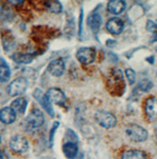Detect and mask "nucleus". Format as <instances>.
Returning <instances> with one entry per match:
<instances>
[{
  "mask_svg": "<svg viewBox=\"0 0 157 159\" xmlns=\"http://www.w3.org/2000/svg\"><path fill=\"white\" fill-rule=\"evenodd\" d=\"M126 136L133 142L141 143L145 142L148 137V132L145 127L136 124H131L125 129Z\"/></svg>",
  "mask_w": 157,
  "mask_h": 159,
  "instance_id": "1",
  "label": "nucleus"
},
{
  "mask_svg": "<svg viewBox=\"0 0 157 159\" xmlns=\"http://www.w3.org/2000/svg\"><path fill=\"white\" fill-rule=\"evenodd\" d=\"M95 119L100 126L105 129H111L117 124L116 116L113 113L106 110L97 111L95 115Z\"/></svg>",
  "mask_w": 157,
  "mask_h": 159,
  "instance_id": "2",
  "label": "nucleus"
},
{
  "mask_svg": "<svg viewBox=\"0 0 157 159\" xmlns=\"http://www.w3.org/2000/svg\"><path fill=\"white\" fill-rule=\"evenodd\" d=\"M75 57L82 65H90L96 57V50L93 47H83L76 51Z\"/></svg>",
  "mask_w": 157,
  "mask_h": 159,
  "instance_id": "3",
  "label": "nucleus"
},
{
  "mask_svg": "<svg viewBox=\"0 0 157 159\" xmlns=\"http://www.w3.org/2000/svg\"><path fill=\"white\" fill-rule=\"evenodd\" d=\"M25 123L27 126L32 129L41 127L45 123V116L43 112L38 108H33L27 115L25 118Z\"/></svg>",
  "mask_w": 157,
  "mask_h": 159,
  "instance_id": "4",
  "label": "nucleus"
},
{
  "mask_svg": "<svg viewBox=\"0 0 157 159\" xmlns=\"http://www.w3.org/2000/svg\"><path fill=\"white\" fill-rule=\"evenodd\" d=\"M28 86V82L24 77H18L12 82L7 86V93L11 97H17L20 95H23L26 91Z\"/></svg>",
  "mask_w": 157,
  "mask_h": 159,
  "instance_id": "5",
  "label": "nucleus"
},
{
  "mask_svg": "<svg viewBox=\"0 0 157 159\" xmlns=\"http://www.w3.org/2000/svg\"><path fill=\"white\" fill-rule=\"evenodd\" d=\"M33 97L51 117L55 116V111H54L53 106H52V102L50 101L47 94H45L42 90L36 88L33 93Z\"/></svg>",
  "mask_w": 157,
  "mask_h": 159,
  "instance_id": "6",
  "label": "nucleus"
},
{
  "mask_svg": "<svg viewBox=\"0 0 157 159\" xmlns=\"http://www.w3.org/2000/svg\"><path fill=\"white\" fill-rule=\"evenodd\" d=\"M9 147L15 153L17 154L25 153L29 147L28 140L21 135H14L9 140Z\"/></svg>",
  "mask_w": 157,
  "mask_h": 159,
  "instance_id": "7",
  "label": "nucleus"
},
{
  "mask_svg": "<svg viewBox=\"0 0 157 159\" xmlns=\"http://www.w3.org/2000/svg\"><path fill=\"white\" fill-rule=\"evenodd\" d=\"M145 116L151 122L157 121V98L151 97L145 101Z\"/></svg>",
  "mask_w": 157,
  "mask_h": 159,
  "instance_id": "8",
  "label": "nucleus"
},
{
  "mask_svg": "<svg viewBox=\"0 0 157 159\" xmlns=\"http://www.w3.org/2000/svg\"><path fill=\"white\" fill-rule=\"evenodd\" d=\"M47 96L48 97L50 101L56 105L62 106L66 101V96L65 92L57 87H50L47 92Z\"/></svg>",
  "mask_w": 157,
  "mask_h": 159,
  "instance_id": "9",
  "label": "nucleus"
},
{
  "mask_svg": "<svg viewBox=\"0 0 157 159\" xmlns=\"http://www.w3.org/2000/svg\"><path fill=\"white\" fill-rule=\"evenodd\" d=\"M65 61L62 58L54 59L47 66L48 73L55 77H60L61 75H63L65 72Z\"/></svg>",
  "mask_w": 157,
  "mask_h": 159,
  "instance_id": "10",
  "label": "nucleus"
},
{
  "mask_svg": "<svg viewBox=\"0 0 157 159\" xmlns=\"http://www.w3.org/2000/svg\"><path fill=\"white\" fill-rule=\"evenodd\" d=\"M105 28L110 34L117 36V35H120L123 31L124 24L123 20L119 17H112L106 22Z\"/></svg>",
  "mask_w": 157,
  "mask_h": 159,
  "instance_id": "11",
  "label": "nucleus"
},
{
  "mask_svg": "<svg viewBox=\"0 0 157 159\" xmlns=\"http://www.w3.org/2000/svg\"><path fill=\"white\" fill-rule=\"evenodd\" d=\"M86 24L90 28V30L92 31V33H94L95 35H97V33L100 30L101 25H102V17L97 13H92L91 15L88 16V17L86 19Z\"/></svg>",
  "mask_w": 157,
  "mask_h": 159,
  "instance_id": "12",
  "label": "nucleus"
},
{
  "mask_svg": "<svg viewBox=\"0 0 157 159\" xmlns=\"http://www.w3.org/2000/svg\"><path fill=\"white\" fill-rule=\"evenodd\" d=\"M0 119L5 125L13 124L16 119V113L11 107H5L0 111Z\"/></svg>",
  "mask_w": 157,
  "mask_h": 159,
  "instance_id": "13",
  "label": "nucleus"
},
{
  "mask_svg": "<svg viewBox=\"0 0 157 159\" xmlns=\"http://www.w3.org/2000/svg\"><path fill=\"white\" fill-rule=\"evenodd\" d=\"M106 7L109 13L113 15H120L126 8V2L123 0H110Z\"/></svg>",
  "mask_w": 157,
  "mask_h": 159,
  "instance_id": "14",
  "label": "nucleus"
},
{
  "mask_svg": "<svg viewBox=\"0 0 157 159\" xmlns=\"http://www.w3.org/2000/svg\"><path fill=\"white\" fill-rule=\"evenodd\" d=\"M63 153L68 159H74L78 154V147L76 143L66 142L63 145Z\"/></svg>",
  "mask_w": 157,
  "mask_h": 159,
  "instance_id": "15",
  "label": "nucleus"
},
{
  "mask_svg": "<svg viewBox=\"0 0 157 159\" xmlns=\"http://www.w3.org/2000/svg\"><path fill=\"white\" fill-rule=\"evenodd\" d=\"M121 159H147V154L143 150L130 149L122 154Z\"/></svg>",
  "mask_w": 157,
  "mask_h": 159,
  "instance_id": "16",
  "label": "nucleus"
},
{
  "mask_svg": "<svg viewBox=\"0 0 157 159\" xmlns=\"http://www.w3.org/2000/svg\"><path fill=\"white\" fill-rule=\"evenodd\" d=\"M27 99L23 97L16 98L11 103V107L18 115H24L27 107Z\"/></svg>",
  "mask_w": 157,
  "mask_h": 159,
  "instance_id": "17",
  "label": "nucleus"
},
{
  "mask_svg": "<svg viewBox=\"0 0 157 159\" xmlns=\"http://www.w3.org/2000/svg\"><path fill=\"white\" fill-rule=\"evenodd\" d=\"M11 76V69L7 61L1 57L0 58V79L1 83H6L9 80Z\"/></svg>",
  "mask_w": 157,
  "mask_h": 159,
  "instance_id": "18",
  "label": "nucleus"
},
{
  "mask_svg": "<svg viewBox=\"0 0 157 159\" xmlns=\"http://www.w3.org/2000/svg\"><path fill=\"white\" fill-rule=\"evenodd\" d=\"M12 59L17 64H30L34 60V57L31 54H24V53H15L12 56Z\"/></svg>",
  "mask_w": 157,
  "mask_h": 159,
  "instance_id": "19",
  "label": "nucleus"
},
{
  "mask_svg": "<svg viewBox=\"0 0 157 159\" xmlns=\"http://www.w3.org/2000/svg\"><path fill=\"white\" fill-rule=\"evenodd\" d=\"M45 7H47V9L48 10V12L54 13V14H59L62 12L63 7H62V4L57 0H48V1H45L44 2Z\"/></svg>",
  "mask_w": 157,
  "mask_h": 159,
  "instance_id": "20",
  "label": "nucleus"
},
{
  "mask_svg": "<svg viewBox=\"0 0 157 159\" xmlns=\"http://www.w3.org/2000/svg\"><path fill=\"white\" fill-rule=\"evenodd\" d=\"M153 82L150 81L149 79H143L141 80L138 85H137V88L139 90H141L142 92H149L152 88H153Z\"/></svg>",
  "mask_w": 157,
  "mask_h": 159,
  "instance_id": "21",
  "label": "nucleus"
},
{
  "mask_svg": "<svg viewBox=\"0 0 157 159\" xmlns=\"http://www.w3.org/2000/svg\"><path fill=\"white\" fill-rule=\"evenodd\" d=\"M59 126V122L58 121H56V122L53 124L51 129H50V133H49V138H48V142H49V147H53V144H54V138H55V135H56V132Z\"/></svg>",
  "mask_w": 157,
  "mask_h": 159,
  "instance_id": "22",
  "label": "nucleus"
},
{
  "mask_svg": "<svg viewBox=\"0 0 157 159\" xmlns=\"http://www.w3.org/2000/svg\"><path fill=\"white\" fill-rule=\"evenodd\" d=\"M124 73H125V75L128 79L129 84L133 85L135 83V80H136V73L134 72V70H133L132 68H126Z\"/></svg>",
  "mask_w": 157,
  "mask_h": 159,
  "instance_id": "23",
  "label": "nucleus"
},
{
  "mask_svg": "<svg viewBox=\"0 0 157 159\" xmlns=\"http://www.w3.org/2000/svg\"><path fill=\"white\" fill-rule=\"evenodd\" d=\"M65 137L68 138V142H74V143L78 142V136L72 129H67L65 133Z\"/></svg>",
  "mask_w": 157,
  "mask_h": 159,
  "instance_id": "24",
  "label": "nucleus"
},
{
  "mask_svg": "<svg viewBox=\"0 0 157 159\" xmlns=\"http://www.w3.org/2000/svg\"><path fill=\"white\" fill-rule=\"evenodd\" d=\"M146 29H147V31H150V32H153V33H156L157 24L154 23L152 20H148L147 24H146Z\"/></svg>",
  "mask_w": 157,
  "mask_h": 159,
  "instance_id": "25",
  "label": "nucleus"
},
{
  "mask_svg": "<svg viewBox=\"0 0 157 159\" xmlns=\"http://www.w3.org/2000/svg\"><path fill=\"white\" fill-rule=\"evenodd\" d=\"M84 10L81 8V11H80V16H79V24H78V36L81 37L82 36V30H83V18H84V15H83Z\"/></svg>",
  "mask_w": 157,
  "mask_h": 159,
  "instance_id": "26",
  "label": "nucleus"
},
{
  "mask_svg": "<svg viewBox=\"0 0 157 159\" xmlns=\"http://www.w3.org/2000/svg\"><path fill=\"white\" fill-rule=\"evenodd\" d=\"M10 4H13V5H20V4H23L24 3V1H22V0H17V1H14V0H9L8 1Z\"/></svg>",
  "mask_w": 157,
  "mask_h": 159,
  "instance_id": "27",
  "label": "nucleus"
},
{
  "mask_svg": "<svg viewBox=\"0 0 157 159\" xmlns=\"http://www.w3.org/2000/svg\"><path fill=\"white\" fill-rule=\"evenodd\" d=\"M146 61L149 62L151 65H153V64L155 63V57H147V58H146Z\"/></svg>",
  "mask_w": 157,
  "mask_h": 159,
  "instance_id": "28",
  "label": "nucleus"
},
{
  "mask_svg": "<svg viewBox=\"0 0 157 159\" xmlns=\"http://www.w3.org/2000/svg\"><path fill=\"white\" fill-rule=\"evenodd\" d=\"M155 134H156V137H157V129H156V132H155Z\"/></svg>",
  "mask_w": 157,
  "mask_h": 159,
  "instance_id": "29",
  "label": "nucleus"
},
{
  "mask_svg": "<svg viewBox=\"0 0 157 159\" xmlns=\"http://www.w3.org/2000/svg\"><path fill=\"white\" fill-rule=\"evenodd\" d=\"M156 53H157V47H156Z\"/></svg>",
  "mask_w": 157,
  "mask_h": 159,
  "instance_id": "30",
  "label": "nucleus"
}]
</instances>
